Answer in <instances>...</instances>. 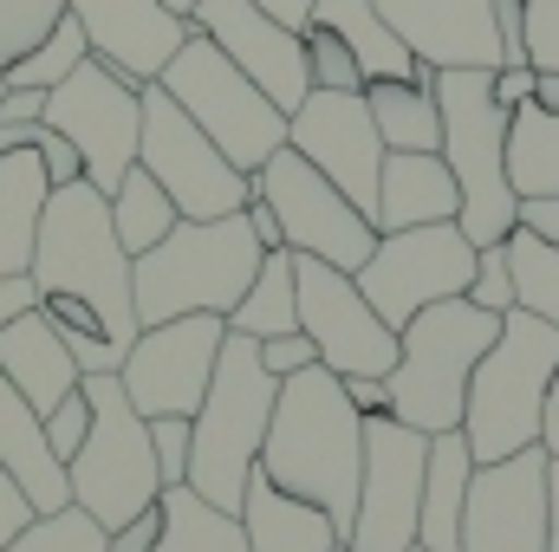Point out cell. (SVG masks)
I'll return each mask as SVG.
<instances>
[{"label": "cell", "instance_id": "24", "mask_svg": "<svg viewBox=\"0 0 559 552\" xmlns=\"http://www.w3.org/2000/svg\"><path fill=\"white\" fill-rule=\"evenodd\" d=\"M0 377L33 404V410L46 416L52 404H66L79 384H85V371L72 364V351H66V338L46 325V312L33 305V312H20L7 332H0Z\"/></svg>", "mask_w": 559, "mask_h": 552}, {"label": "cell", "instance_id": "55", "mask_svg": "<svg viewBox=\"0 0 559 552\" xmlns=\"http://www.w3.org/2000/svg\"><path fill=\"white\" fill-rule=\"evenodd\" d=\"M540 448L559 461V377H554V391H547V416H540Z\"/></svg>", "mask_w": 559, "mask_h": 552}, {"label": "cell", "instance_id": "15", "mask_svg": "<svg viewBox=\"0 0 559 552\" xmlns=\"http://www.w3.org/2000/svg\"><path fill=\"white\" fill-rule=\"evenodd\" d=\"M293 286H299V332L312 338L319 364L332 377H391L397 364V325L378 319V305L358 292V279L312 261V254H293Z\"/></svg>", "mask_w": 559, "mask_h": 552}, {"label": "cell", "instance_id": "34", "mask_svg": "<svg viewBox=\"0 0 559 552\" xmlns=\"http://www.w3.org/2000/svg\"><path fill=\"white\" fill-rule=\"evenodd\" d=\"M501 248H508V267H514V305L559 332V248L540 241L534 228H521V221H514V235H501Z\"/></svg>", "mask_w": 559, "mask_h": 552}, {"label": "cell", "instance_id": "26", "mask_svg": "<svg viewBox=\"0 0 559 552\" xmlns=\"http://www.w3.org/2000/svg\"><path fill=\"white\" fill-rule=\"evenodd\" d=\"M33 131H26V143L0 149V279H20L33 267L39 215H46V195H52V176L33 149Z\"/></svg>", "mask_w": 559, "mask_h": 552}, {"label": "cell", "instance_id": "14", "mask_svg": "<svg viewBox=\"0 0 559 552\" xmlns=\"http://www.w3.org/2000/svg\"><path fill=\"white\" fill-rule=\"evenodd\" d=\"M423 468L429 435L397 422L391 410L365 416V468H358V514H352V552H411L423 514Z\"/></svg>", "mask_w": 559, "mask_h": 552}, {"label": "cell", "instance_id": "3", "mask_svg": "<svg viewBox=\"0 0 559 552\" xmlns=\"http://www.w3.org/2000/svg\"><path fill=\"white\" fill-rule=\"evenodd\" d=\"M274 404H280V377L261 364V338L228 332L222 338V358H215V377L202 391V410L189 416L195 442H189L182 488L202 494L222 514H241V488H248V475L261 461Z\"/></svg>", "mask_w": 559, "mask_h": 552}, {"label": "cell", "instance_id": "16", "mask_svg": "<svg viewBox=\"0 0 559 552\" xmlns=\"http://www.w3.org/2000/svg\"><path fill=\"white\" fill-rule=\"evenodd\" d=\"M222 338H228V319H215V312L143 325L138 338H131V351H124V364H118V384H124L131 410L138 416H195L209 377H215Z\"/></svg>", "mask_w": 559, "mask_h": 552}, {"label": "cell", "instance_id": "8", "mask_svg": "<svg viewBox=\"0 0 559 552\" xmlns=\"http://www.w3.org/2000/svg\"><path fill=\"white\" fill-rule=\"evenodd\" d=\"M156 85L202 124V137L215 143L241 176H254L280 143H286V111H280L274 98H267L209 33H195V26H189V39L176 46V59L156 72Z\"/></svg>", "mask_w": 559, "mask_h": 552}, {"label": "cell", "instance_id": "40", "mask_svg": "<svg viewBox=\"0 0 559 552\" xmlns=\"http://www.w3.org/2000/svg\"><path fill=\"white\" fill-rule=\"evenodd\" d=\"M468 299H475L481 312H514V267H508V248H501V241H488V248L475 254Z\"/></svg>", "mask_w": 559, "mask_h": 552}, {"label": "cell", "instance_id": "58", "mask_svg": "<svg viewBox=\"0 0 559 552\" xmlns=\"http://www.w3.org/2000/svg\"><path fill=\"white\" fill-rule=\"evenodd\" d=\"M332 552H352V547H332Z\"/></svg>", "mask_w": 559, "mask_h": 552}, {"label": "cell", "instance_id": "10", "mask_svg": "<svg viewBox=\"0 0 559 552\" xmlns=\"http://www.w3.org/2000/svg\"><path fill=\"white\" fill-rule=\"evenodd\" d=\"M39 124H52L59 137L79 149V169L98 195H111L124 182V169L138 163V137H143V85H131L124 72H111L105 59H79L52 92Z\"/></svg>", "mask_w": 559, "mask_h": 552}, {"label": "cell", "instance_id": "53", "mask_svg": "<svg viewBox=\"0 0 559 552\" xmlns=\"http://www.w3.org/2000/svg\"><path fill=\"white\" fill-rule=\"evenodd\" d=\"M261 7L274 13L280 26H293V33H306V20H312V7H319V0H261Z\"/></svg>", "mask_w": 559, "mask_h": 552}, {"label": "cell", "instance_id": "56", "mask_svg": "<svg viewBox=\"0 0 559 552\" xmlns=\"http://www.w3.org/2000/svg\"><path fill=\"white\" fill-rule=\"evenodd\" d=\"M534 105L540 111H559V72H534Z\"/></svg>", "mask_w": 559, "mask_h": 552}, {"label": "cell", "instance_id": "28", "mask_svg": "<svg viewBox=\"0 0 559 552\" xmlns=\"http://www.w3.org/2000/svg\"><path fill=\"white\" fill-rule=\"evenodd\" d=\"M475 448L462 429L429 435V468H423V514H417V547L423 552H455L462 547V501H468Z\"/></svg>", "mask_w": 559, "mask_h": 552}, {"label": "cell", "instance_id": "37", "mask_svg": "<svg viewBox=\"0 0 559 552\" xmlns=\"http://www.w3.org/2000/svg\"><path fill=\"white\" fill-rule=\"evenodd\" d=\"M306 72H312V92H365L358 59H352L345 39L325 33V26H306Z\"/></svg>", "mask_w": 559, "mask_h": 552}, {"label": "cell", "instance_id": "20", "mask_svg": "<svg viewBox=\"0 0 559 552\" xmlns=\"http://www.w3.org/2000/svg\"><path fill=\"white\" fill-rule=\"evenodd\" d=\"M66 13L85 26L92 59H105L131 85H150L189 39V13H176L163 0H66Z\"/></svg>", "mask_w": 559, "mask_h": 552}, {"label": "cell", "instance_id": "19", "mask_svg": "<svg viewBox=\"0 0 559 552\" xmlns=\"http://www.w3.org/2000/svg\"><path fill=\"white\" fill-rule=\"evenodd\" d=\"M195 33H209L280 111H299L306 92H312V72H306V33L280 26L261 0H195L189 13Z\"/></svg>", "mask_w": 559, "mask_h": 552}, {"label": "cell", "instance_id": "36", "mask_svg": "<svg viewBox=\"0 0 559 552\" xmlns=\"http://www.w3.org/2000/svg\"><path fill=\"white\" fill-rule=\"evenodd\" d=\"M7 552H111V533L85 507H59V514H33Z\"/></svg>", "mask_w": 559, "mask_h": 552}, {"label": "cell", "instance_id": "22", "mask_svg": "<svg viewBox=\"0 0 559 552\" xmlns=\"http://www.w3.org/2000/svg\"><path fill=\"white\" fill-rule=\"evenodd\" d=\"M462 215V189L442 163V149H384L378 169V235L391 228H429V221H455Z\"/></svg>", "mask_w": 559, "mask_h": 552}, {"label": "cell", "instance_id": "25", "mask_svg": "<svg viewBox=\"0 0 559 552\" xmlns=\"http://www.w3.org/2000/svg\"><path fill=\"white\" fill-rule=\"evenodd\" d=\"M241 533H248L254 552H332V547H345V533L332 527L325 507H312L306 494H286L261 468L241 488Z\"/></svg>", "mask_w": 559, "mask_h": 552}, {"label": "cell", "instance_id": "50", "mask_svg": "<svg viewBox=\"0 0 559 552\" xmlns=\"http://www.w3.org/2000/svg\"><path fill=\"white\" fill-rule=\"evenodd\" d=\"M495 98H501L508 111L527 105V98H534V65H501V72H495Z\"/></svg>", "mask_w": 559, "mask_h": 552}, {"label": "cell", "instance_id": "23", "mask_svg": "<svg viewBox=\"0 0 559 552\" xmlns=\"http://www.w3.org/2000/svg\"><path fill=\"white\" fill-rule=\"evenodd\" d=\"M0 475L33 501V514L72 507V481H66V461L46 442V416L33 410L7 377H0Z\"/></svg>", "mask_w": 559, "mask_h": 552}, {"label": "cell", "instance_id": "13", "mask_svg": "<svg viewBox=\"0 0 559 552\" xmlns=\"http://www.w3.org/2000/svg\"><path fill=\"white\" fill-rule=\"evenodd\" d=\"M475 241L455 228V221H429V228H391V235H378V248H371V261L358 267V292L378 305V319L384 325H411L423 305H436V299H462L468 292V279H475Z\"/></svg>", "mask_w": 559, "mask_h": 552}, {"label": "cell", "instance_id": "42", "mask_svg": "<svg viewBox=\"0 0 559 552\" xmlns=\"http://www.w3.org/2000/svg\"><path fill=\"white\" fill-rule=\"evenodd\" d=\"M527 65L559 72V0H527Z\"/></svg>", "mask_w": 559, "mask_h": 552}, {"label": "cell", "instance_id": "60", "mask_svg": "<svg viewBox=\"0 0 559 552\" xmlns=\"http://www.w3.org/2000/svg\"><path fill=\"white\" fill-rule=\"evenodd\" d=\"M411 552H423V547H411Z\"/></svg>", "mask_w": 559, "mask_h": 552}, {"label": "cell", "instance_id": "2", "mask_svg": "<svg viewBox=\"0 0 559 552\" xmlns=\"http://www.w3.org/2000/svg\"><path fill=\"white\" fill-rule=\"evenodd\" d=\"M254 468L286 494H306L312 507H325L338 533H352L358 468H365V410L345 397V377H332L325 364L280 377V404Z\"/></svg>", "mask_w": 559, "mask_h": 552}, {"label": "cell", "instance_id": "7", "mask_svg": "<svg viewBox=\"0 0 559 552\" xmlns=\"http://www.w3.org/2000/svg\"><path fill=\"white\" fill-rule=\"evenodd\" d=\"M501 312H481L468 292L462 299H436L397 332V364L384 377L391 391V416L411 422L423 435L462 429V397L475 377V358L495 345Z\"/></svg>", "mask_w": 559, "mask_h": 552}, {"label": "cell", "instance_id": "48", "mask_svg": "<svg viewBox=\"0 0 559 552\" xmlns=\"http://www.w3.org/2000/svg\"><path fill=\"white\" fill-rule=\"evenodd\" d=\"M39 111H46V92H26V85L0 92V124H39Z\"/></svg>", "mask_w": 559, "mask_h": 552}, {"label": "cell", "instance_id": "45", "mask_svg": "<svg viewBox=\"0 0 559 552\" xmlns=\"http://www.w3.org/2000/svg\"><path fill=\"white\" fill-rule=\"evenodd\" d=\"M495 33H501V65H527V0H495Z\"/></svg>", "mask_w": 559, "mask_h": 552}, {"label": "cell", "instance_id": "52", "mask_svg": "<svg viewBox=\"0 0 559 552\" xmlns=\"http://www.w3.org/2000/svg\"><path fill=\"white\" fill-rule=\"evenodd\" d=\"M33 305H39V299H33V279H26V274H20V279H0V332H7L20 312H33Z\"/></svg>", "mask_w": 559, "mask_h": 552}, {"label": "cell", "instance_id": "6", "mask_svg": "<svg viewBox=\"0 0 559 552\" xmlns=\"http://www.w3.org/2000/svg\"><path fill=\"white\" fill-rule=\"evenodd\" d=\"M559 377V332L534 312H501L495 345L475 358L468 397H462V435L475 448V461H501L514 448L540 442V416L547 391Z\"/></svg>", "mask_w": 559, "mask_h": 552}, {"label": "cell", "instance_id": "44", "mask_svg": "<svg viewBox=\"0 0 559 552\" xmlns=\"http://www.w3.org/2000/svg\"><path fill=\"white\" fill-rule=\"evenodd\" d=\"M33 149H39V163H46L52 189H66V182H79V176H85V169H79V149L59 137L52 124H39V131H33Z\"/></svg>", "mask_w": 559, "mask_h": 552}, {"label": "cell", "instance_id": "41", "mask_svg": "<svg viewBox=\"0 0 559 552\" xmlns=\"http://www.w3.org/2000/svg\"><path fill=\"white\" fill-rule=\"evenodd\" d=\"M85 429H92V397H85V384H79L66 404H52V410H46V442H52V455H59V461H72V455H79V442H85Z\"/></svg>", "mask_w": 559, "mask_h": 552}, {"label": "cell", "instance_id": "1", "mask_svg": "<svg viewBox=\"0 0 559 552\" xmlns=\"http://www.w3.org/2000/svg\"><path fill=\"white\" fill-rule=\"evenodd\" d=\"M26 279H33V299H39L46 325L66 338L72 364L85 377H118V364L138 338L131 254L111 228V202L85 176L46 195Z\"/></svg>", "mask_w": 559, "mask_h": 552}, {"label": "cell", "instance_id": "9", "mask_svg": "<svg viewBox=\"0 0 559 552\" xmlns=\"http://www.w3.org/2000/svg\"><path fill=\"white\" fill-rule=\"evenodd\" d=\"M92 397V429L79 442V455L66 461L72 481V507H85L105 533H118L131 514L163 501V475H156V448H150V422L131 410L118 377H85Z\"/></svg>", "mask_w": 559, "mask_h": 552}, {"label": "cell", "instance_id": "59", "mask_svg": "<svg viewBox=\"0 0 559 552\" xmlns=\"http://www.w3.org/2000/svg\"><path fill=\"white\" fill-rule=\"evenodd\" d=\"M0 92H7V79H0Z\"/></svg>", "mask_w": 559, "mask_h": 552}, {"label": "cell", "instance_id": "27", "mask_svg": "<svg viewBox=\"0 0 559 552\" xmlns=\"http://www.w3.org/2000/svg\"><path fill=\"white\" fill-rule=\"evenodd\" d=\"M306 26H325V33H338V39H345V52L358 59L365 85H371V79H436L417 52H411V46L391 33V20L378 13V0H319Z\"/></svg>", "mask_w": 559, "mask_h": 552}, {"label": "cell", "instance_id": "39", "mask_svg": "<svg viewBox=\"0 0 559 552\" xmlns=\"http://www.w3.org/2000/svg\"><path fill=\"white\" fill-rule=\"evenodd\" d=\"M143 422H150V448H156L163 488H182V475H189V442H195L189 416H143Z\"/></svg>", "mask_w": 559, "mask_h": 552}, {"label": "cell", "instance_id": "35", "mask_svg": "<svg viewBox=\"0 0 559 552\" xmlns=\"http://www.w3.org/2000/svg\"><path fill=\"white\" fill-rule=\"evenodd\" d=\"M85 52H92V46H85V26H79L72 13H59V20H52V33H46L39 46H26L20 59H7V65H0V79H7V85H26V92H52V85H59Z\"/></svg>", "mask_w": 559, "mask_h": 552}, {"label": "cell", "instance_id": "38", "mask_svg": "<svg viewBox=\"0 0 559 552\" xmlns=\"http://www.w3.org/2000/svg\"><path fill=\"white\" fill-rule=\"evenodd\" d=\"M59 13H66V0H0V65L20 59L26 46H39Z\"/></svg>", "mask_w": 559, "mask_h": 552}, {"label": "cell", "instance_id": "30", "mask_svg": "<svg viewBox=\"0 0 559 552\" xmlns=\"http://www.w3.org/2000/svg\"><path fill=\"white\" fill-rule=\"evenodd\" d=\"M508 182L514 195H559V111H540L534 98L508 111Z\"/></svg>", "mask_w": 559, "mask_h": 552}, {"label": "cell", "instance_id": "18", "mask_svg": "<svg viewBox=\"0 0 559 552\" xmlns=\"http://www.w3.org/2000/svg\"><path fill=\"white\" fill-rule=\"evenodd\" d=\"M286 143L365 215L378 208V169H384V137L371 124L365 92H306L299 111H286ZM378 228V221H371Z\"/></svg>", "mask_w": 559, "mask_h": 552}, {"label": "cell", "instance_id": "29", "mask_svg": "<svg viewBox=\"0 0 559 552\" xmlns=\"http://www.w3.org/2000/svg\"><path fill=\"white\" fill-rule=\"evenodd\" d=\"M365 105H371V124H378L384 149H442L436 79H371Z\"/></svg>", "mask_w": 559, "mask_h": 552}, {"label": "cell", "instance_id": "57", "mask_svg": "<svg viewBox=\"0 0 559 552\" xmlns=\"http://www.w3.org/2000/svg\"><path fill=\"white\" fill-rule=\"evenodd\" d=\"M163 7H176V13H195V0H163Z\"/></svg>", "mask_w": 559, "mask_h": 552}, {"label": "cell", "instance_id": "12", "mask_svg": "<svg viewBox=\"0 0 559 552\" xmlns=\"http://www.w3.org/2000/svg\"><path fill=\"white\" fill-rule=\"evenodd\" d=\"M254 195L280 215V235H286L293 254H312V261H325L338 274H358L371 261V248H378L371 215L352 195H338L293 143H280L274 156L254 169Z\"/></svg>", "mask_w": 559, "mask_h": 552}, {"label": "cell", "instance_id": "11", "mask_svg": "<svg viewBox=\"0 0 559 552\" xmlns=\"http://www.w3.org/2000/svg\"><path fill=\"white\" fill-rule=\"evenodd\" d=\"M138 163L163 182V195L176 202L182 221H222L241 215L254 195V176H241L215 143L202 137V124L150 79L143 85V137H138Z\"/></svg>", "mask_w": 559, "mask_h": 552}, {"label": "cell", "instance_id": "17", "mask_svg": "<svg viewBox=\"0 0 559 552\" xmlns=\"http://www.w3.org/2000/svg\"><path fill=\"white\" fill-rule=\"evenodd\" d=\"M455 552H547V448L475 461Z\"/></svg>", "mask_w": 559, "mask_h": 552}, {"label": "cell", "instance_id": "21", "mask_svg": "<svg viewBox=\"0 0 559 552\" xmlns=\"http://www.w3.org/2000/svg\"><path fill=\"white\" fill-rule=\"evenodd\" d=\"M391 33L417 52L429 72L449 65H481L501 72V33H495V0H378Z\"/></svg>", "mask_w": 559, "mask_h": 552}, {"label": "cell", "instance_id": "33", "mask_svg": "<svg viewBox=\"0 0 559 552\" xmlns=\"http://www.w3.org/2000/svg\"><path fill=\"white\" fill-rule=\"evenodd\" d=\"M105 202H111V228H118V241H124V254H131V261H138V254H150V248H156V241L182 221V215H176V202L163 195V182H156L143 163H131V169H124V182H118Z\"/></svg>", "mask_w": 559, "mask_h": 552}, {"label": "cell", "instance_id": "49", "mask_svg": "<svg viewBox=\"0 0 559 552\" xmlns=\"http://www.w3.org/2000/svg\"><path fill=\"white\" fill-rule=\"evenodd\" d=\"M521 228H534L540 241L559 248V195H527V202H521Z\"/></svg>", "mask_w": 559, "mask_h": 552}, {"label": "cell", "instance_id": "43", "mask_svg": "<svg viewBox=\"0 0 559 552\" xmlns=\"http://www.w3.org/2000/svg\"><path fill=\"white\" fill-rule=\"evenodd\" d=\"M261 364H267L274 377H293V371L319 364V351H312V338H306V332H280V338H261Z\"/></svg>", "mask_w": 559, "mask_h": 552}, {"label": "cell", "instance_id": "47", "mask_svg": "<svg viewBox=\"0 0 559 552\" xmlns=\"http://www.w3.org/2000/svg\"><path fill=\"white\" fill-rule=\"evenodd\" d=\"M26 520H33V501H26V494L0 475V552L20 540V527H26Z\"/></svg>", "mask_w": 559, "mask_h": 552}, {"label": "cell", "instance_id": "5", "mask_svg": "<svg viewBox=\"0 0 559 552\" xmlns=\"http://www.w3.org/2000/svg\"><path fill=\"white\" fill-rule=\"evenodd\" d=\"M436 111H442V163L462 189L455 228L475 248L514 235L521 195L508 182V105L495 98V72H481V65L436 72Z\"/></svg>", "mask_w": 559, "mask_h": 552}, {"label": "cell", "instance_id": "46", "mask_svg": "<svg viewBox=\"0 0 559 552\" xmlns=\"http://www.w3.org/2000/svg\"><path fill=\"white\" fill-rule=\"evenodd\" d=\"M156 540H163V501L143 507V514H131V520L111 533V552H156Z\"/></svg>", "mask_w": 559, "mask_h": 552}, {"label": "cell", "instance_id": "31", "mask_svg": "<svg viewBox=\"0 0 559 552\" xmlns=\"http://www.w3.org/2000/svg\"><path fill=\"white\" fill-rule=\"evenodd\" d=\"M156 552H254L241 533V514L209 507L189 488H163V540Z\"/></svg>", "mask_w": 559, "mask_h": 552}, {"label": "cell", "instance_id": "51", "mask_svg": "<svg viewBox=\"0 0 559 552\" xmlns=\"http://www.w3.org/2000/svg\"><path fill=\"white\" fill-rule=\"evenodd\" d=\"M241 215H248V228H254V241H261L267 254H274V248H286V235H280V215L261 202V195H248V208H241Z\"/></svg>", "mask_w": 559, "mask_h": 552}, {"label": "cell", "instance_id": "54", "mask_svg": "<svg viewBox=\"0 0 559 552\" xmlns=\"http://www.w3.org/2000/svg\"><path fill=\"white\" fill-rule=\"evenodd\" d=\"M547 552H559V461L547 455Z\"/></svg>", "mask_w": 559, "mask_h": 552}, {"label": "cell", "instance_id": "32", "mask_svg": "<svg viewBox=\"0 0 559 552\" xmlns=\"http://www.w3.org/2000/svg\"><path fill=\"white\" fill-rule=\"evenodd\" d=\"M228 332L241 338H280V332H299V286H293V248H274L261 261L254 286L241 292V305L228 312Z\"/></svg>", "mask_w": 559, "mask_h": 552}, {"label": "cell", "instance_id": "4", "mask_svg": "<svg viewBox=\"0 0 559 552\" xmlns=\"http://www.w3.org/2000/svg\"><path fill=\"white\" fill-rule=\"evenodd\" d=\"M267 261V248L254 241L248 215H222V221H176L150 254L131 261V305H138V332L163 319H189V312H215L228 319L241 305V292L254 286Z\"/></svg>", "mask_w": 559, "mask_h": 552}]
</instances>
